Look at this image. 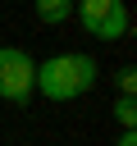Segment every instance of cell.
<instances>
[{"label":"cell","instance_id":"obj_2","mask_svg":"<svg viewBox=\"0 0 137 146\" xmlns=\"http://www.w3.org/2000/svg\"><path fill=\"white\" fill-rule=\"evenodd\" d=\"M78 23H82L87 36H96V41H119V36H128L132 14H128L123 0H82V5H78Z\"/></svg>","mask_w":137,"mask_h":146},{"label":"cell","instance_id":"obj_4","mask_svg":"<svg viewBox=\"0 0 137 146\" xmlns=\"http://www.w3.org/2000/svg\"><path fill=\"white\" fill-rule=\"evenodd\" d=\"M73 14V0H37V23H64Z\"/></svg>","mask_w":137,"mask_h":146},{"label":"cell","instance_id":"obj_5","mask_svg":"<svg viewBox=\"0 0 137 146\" xmlns=\"http://www.w3.org/2000/svg\"><path fill=\"white\" fill-rule=\"evenodd\" d=\"M114 119L123 123V132H137V96H119L114 100Z\"/></svg>","mask_w":137,"mask_h":146},{"label":"cell","instance_id":"obj_1","mask_svg":"<svg viewBox=\"0 0 137 146\" xmlns=\"http://www.w3.org/2000/svg\"><path fill=\"white\" fill-rule=\"evenodd\" d=\"M96 78H100V64L82 50H68V55H50L37 64L32 91H41L46 100H78L96 87Z\"/></svg>","mask_w":137,"mask_h":146},{"label":"cell","instance_id":"obj_6","mask_svg":"<svg viewBox=\"0 0 137 146\" xmlns=\"http://www.w3.org/2000/svg\"><path fill=\"white\" fill-rule=\"evenodd\" d=\"M114 82H119V96H137V68H132V64H123V68L114 73Z\"/></svg>","mask_w":137,"mask_h":146},{"label":"cell","instance_id":"obj_7","mask_svg":"<svg viewBox=\"0 0 137 146\" xmlns=\"http://www.w3.org/2000/svg\"><path fill=\"white\" fill-rule=\"evenodd\" d=\"M114 146H137V132H123V137H119Z\"/></svg>","mask_w":137,"mask_h":146},{"label":"cell","instance_id":"obj_3","mask_svg":"<svg viewBox=\"0 0 137 146\" xmlns=\"http://www.w3.org/2000/svg\"><path fill=\"white\" fill-rule=\"evenodd\" d=\"M32 55L18 50V46H0V100L9 105H27L32 100Z\"/></svg>","mask_w":137,"mask_h":146}]
</instances>
